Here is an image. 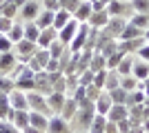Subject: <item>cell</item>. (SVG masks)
<instances>
[{
  "mask_svg": "<svg viewBox=\"0 0 149 133\" xmlns=\"http://www.w3.org/2000/svg\"><path fill=\"white\" fill-rule=\"evenodd\" d=\"M9 104H11V109H16V111H29L27 93L25 91H18V89H13L11 93H9Z\"/></svg>",
  "mask_w": 149,
  "mask_h": 133,
  "instance_id": "5b68a950",
  "label": "cell"
},
{
  "mask_svg": "<svg viewBox=\"0 0 149 133\" xmlns=\"http://www.w3.org/2000/svg\"><path fill=\"white\" fill-rule=\"evenodd\" d=\"M131 9L136 13H149V0H131Z\"/></svg>",
  "mask_w": 149,
  "mask_h": 133,
  "instance_id": "8d00e7d4",
  "label": "cell"
},
{
  "mask_svg": "<svg viewBox=\"0 0 149 133\" xmlns=\"http://www.w3.org/2000/svg\"><path fill=\"white\" fill-rule=\"evenodd\" d=\"M9 111H11L9 93H0V120H7V118H9Z\"/></svg>",
  "mask_w": 149,
  "mask_h": 133,
  "instance_id": "1f68e13d",
  "label": "cell"
},
{
  "mask_svg": "<svg viewBox=\"0 0 149 133\" xmlns=\"http://www.w3.org/2000/svg\"><path fill=\"white\" fill-rule=\"evenodd\" d=\"M127 118H129V107H127V104H113L111 111L107 113V120L116 122V124L123 122V120H127Z\"/></svg>",
  "mask_w": 149,
  "mask_h": 133,
  "instance_id": "8fae6325",
  "label": "cell"
},
{
  "mask_svg": "<svg viewBox=\"0 0 149 133\" xmlns=\"http://www.w3.org/2000/svg\"><path fill=\"white\" fill-rule=\"evenodd\" d=\"M125 56H127V53H123V51H116L113 56H109V58H107V69H116Z\"/></svg>",
  "mask_w": 149,
  "mask_h": 133,
  "instance_id": "74e56055",
  "label": "cell"
},
{
  "mask_svg": "<svg viewBox=\"0 0 149 133\" xmlns=\"http://www.w3.org/2000/svg\"><path fill=\"white\" fill-rule=\"evenodd\" d=\"M71 18H74V16H71L67 9H58V11L54 13V29H62Z\"/></svg>",
  "mask_w": 149,
  "mask_h": 133,
  "instance_id": "44dd1931",
  "label": "cell"
},
{
  "mask_svg": "<svg viewBox=\"0 0 149 133\" xmlns=\"http://www.w3.org/2000/svg\"><path fill=\"white\" fill-rule=\"evenodd\" d=\"M65 47H67V44H62L60 40H54V42H51L49 47H47V51H49V56H51V58H56V60H58V58H60L62 53L67 51Z\"/></svg>",
  "mask_w": 149,
  "mask_h": 133,
  "instance_id": "d6a6232c",
  "label": "cell"
},
{
  "mask_svg": "<svg viewBox=\"0 0 149 133\" xmlns=\"http://www.w3.org/2000/svg\"><path fill=\"white\" fill-rule=\"evenodd\" d=\"M40 49V47H38L36 42H31V40H20V42H16L13 44V53H16V58H18V62H22L25 64L27 60H29L31 56H33V53H36V51Z\"/></svg>",
  "mask_w": 149,
  "mask_h": 133,
  "instance_id": "7a4b0ae2",
  "label": "cell"
},
{
  "mask_svg": "<svg viewBox=\"0 0 149 133\" xmlns=\"http://www.w3.org/2000/svg\"><path fill=\"white\" fill-rule=\"evenodd\" d=\"M38 25V29H47V27H54V11H47V9H42V11L36 16V20H33Z\"/></svg>",
  "mask_w": 149,
  "mask_h": 133,
  "instance_id": "d6986e66",
  "label": "cell"
},
{
  "mask_svg": "<svg viewBox=\"0 0 149 133\" xmlns=\"http://www.w3.org/2000/svg\"><path fill=\"white\" fill-rule=\"evenodd\" d=\"M31 58H33V60H36V64L45 71V67H47V62H49V58H51V56H49V51H47V49H38Z\"/></svg>",
  "mask_w": 149,
  "mask_h": 133,
  "instance_id": "4dcf8cb0",
  "label": "cell"
},
{
  "mask_svg": "<svg viewBox=\"0 0 149 133\" xmlns=\"http://www.w3.org/2000/svg\"><path fill=\"white\" fill-rule=\"evenodd\" d=\"M100 93H102V89L93 87V84H89V87H87V100H89V102H96Z\"/></svg>",
  "mask_w": 149,
  "mask_h": 133,
  "instance_id": "ee69618b",
  "label": "cell"
},
{
  "mask_svg": "<svg viewBox=\"0 0 149 133\" xmlns=\"http://www.w3.org/2000/svg\"><path fill=\"white\" fill-rule=\"evenodd\" d=\"M143 36H145V40H147V42H149V29H147V31L143 33Z\"/></svg>",
  "mask_w": 149,
  "mask_h": 133,
  "instance_id": "f907efd6",
  "label": "cell"
},
{
  "mask_svg": "<svg viewBox=\"0 0 149 133\" xmlns=\"http://www.w3.org/2000/svg\"><path fill=\"white\" fill-rule=\"evenodd\" d=\"M78 29H80V22H78V20H69L67 25L62 27V29H58V40H60L62 44H67L69 47V42H71V40L76 38V33H78Z\"/></svg>",
  "mask_w": 149,
  "mask_h": 133,
  "instance_id": "3957f363",
  "label": "cell"
},
{
  "mask_svg": "<svg viewBox=\"0 0 149 133\" xmlns=\"http://www.w3.org/2000/svg\"><path fill=\"white\" fill-rule=\"evenodd\" d=\"M91 13H93L91 2H89V0H82L80 5H78V9L74 11V20H78L80 25H85V22L89 20V16H91Z\"/></svg>",
  "mask_w": 149,
  "mask_h": 133,
  "instance_id": "9a60e30c",
  "label": "cell"
},
{
  "mask_svg": "<svg viewBox=\"0 0 149 133\" xmlns=\"http://www.w3.org/2000/svg\"><path fill=\"white\" fill-rule=\"evenodd\" d=\"M2 2H5V0H0V5H2Z\"/></svg>",
  "mask_w": 149,
  "mask_h": 133,
  "instance_id": "f5cc1de1",
  "label": "cell"
},
{
  "mask_svg": "<svg viewBox=\"0 0 149 133\" xmlns=\"http://www.w3.org/2000/svg\"><path fill=\"white\" fill-rule=\"evenodd\" d=\"M13 22L16 20H11V18H5V16H0V33H9L11 31V27H13Z\"/></svg>",
  "mask_w": 149,
  "mask_h": 133,
  "instance_id": "ab89813d",
  "label": "cell"
},
{
  "mask_svg": "<svg viewBox=\"0 0 149 133\" xmlns=\"http://www.w3.org/2000/svg\"><path fill=\"white\" fill-rule=\"evenodd\" d=\"M127 5H131V2H123V0H111V2H109L105 9H107V13H109L111 18H123L125 11H127Z\"/></svg>",
  "mask_w": 149,
  "mask_h": 133,
  "instance_id": "e0dca14e",
  "label": "cell"
},
{
  "mask_svg": "<svg viewBox=\"0 0 149 133\" xmlns=\"http://www.w3.org/2000/svg\"><path fill=\"white\" fill-rule=\"evenodd\" d=\"M105 127H107V118H105V115H98V113H96L87 131H89V133H105Z\"/></svg>",
  "mask_w": 149,
  "mask_h": 133,
  "instance_id": "603a6c76",
  "label": "cell"
},
{
  "mask_svg": "<svg viewBox=\"0 0 149 133\" xmlns=\"http://www.w3.org/2000/svg\"><path fill=\"white\" fill-rule=\"evenodd\" d=\"M47 131L49 133H69V122L62 120L60 115H51L47 122Z\"/></svg>",
  "mask_w": 149,
  "mask_h": 133,
  "instance_id": "5bb4252c",
  "label": "cell"
},
{
  "mask_svg": "<svg viewBox=\"0 0 149 133\" xmlns=\"http://www.w3.org/2000/svg\"><path fill=\"white\" fill-rule=\"evenodd\" d=\"M105 78H107V69H105V71H98V73H93V87L105 89Z\"/></svg>",
  "mask_w": 149,
  "mask_h": 133,
  "instance_id": "7bdbcfd3",
  "label": "cell"
},
{
  "mask_svg": "<svg viewBox=\"0 0 149 133\" xmlns=\"http://www.w3.org/2000/svg\"><path fill=\"white\" fill-rule=\"evenodd\" d=\"M109 95H111L113 104H127V98H129V91H125L123 87H116L109 91Z\"/></svg>",
  "mask_w": 149,
  "mask_h": 133,
  "instance_id": "d4e9b609",
  "label": "cell"
},
{
  "mask_svg": "<svg viewBox=\"0 0 149 133\" xmlns=\"http://www.w3.org/2000/svg\"><path fill=\"white\" fill-rule=\"evenodd\" d=\"M89 69H91L93 73L105 71V69H107V60H105V56H100L98 51H96V53H93V58H91V62H89Z\"/></svg>",
  "mask_w": 149,
  "mask_h": 133,
  "instance_id": "cb8c5ba5",
  "label": "cell"
},
{
  "mask_svg": "<svg viewBox=\"0 0 149 133\" xmlns=\"http://www.w3.org/2000/svg\"><path fill=\"white\" fill-rule=\"evenodd\" d=\"M51 115H42V113H36V111H29V127L36 129V131L45 133L47 131V122H49Z\"/></svg>",
  "mask_w": 149,
  "mask_h": 133,
  "instance_id": "4fadbf2b",
  "label": "cell"
},
{
  "mask_svg": "<svg viewBox=\"0 0 149 133\" xmlns=\"http://www.w3.org/2000/svg\"><path fill=\"white\" fill-rule=\"evenodd\" d=\"M40 11H42V9H40V5H38V0H29V2H25V5L20 7L18 13L27 20V22H33V20H36V16H38Z\"/></svg>",
  "mask_w": 149,
  "mask_h": 133,
  "instance_id": "30bf717a",
  "label": "cell"
},
{
  "mask_svg": "<svg viewBox=\"0 0 149 133\" xmlns=\"http://www.w3.org/2000/svg\"><path fill=\"white\" fill-rule=\"evenodd\" d=\"M0 133H22V131L16 129L9 120H0Z\"/></svg>",
  "mask_w": 149,
  "mask_h": 133,
  "instance_id": "b9f144b4",
  "label": "cell"
},
{
  "mask_svg": "<svg viewBox=\"0 0 149 133\" xmlns=\"http://www.w3.org/2000/svg\"><path fill=\"white\" fill-rule=\"evenodd\" d=\"M42 9H47V11H54V13H56L58 9H62V7H60V2H58V0H42Z\"/></svg>",
  "mask_w": 149,
  "mask_h": 133,
  "instance_id": "bcb514c9",
  "label": "cell"
},
{
  "mask_svg": "<svg viewBox=\"0 0 149 133\" xmlns=\"http://www.w3.org/2000/svg\"><path fill=\"white\" fill-rule=\"evenodd\" d=\"M56 71H60V60L49 58V62H47V67H45V73H56Z\"/></svg>",
  "mask_w": 149,
  "mask_h": 133,
  "instance_id": "f6af8a7d",
  "label": "cell"
},
{
  "mask_svg": "<svg viewBox=\"0 0 149 133\" xmlns=\"http://www.w3.org/2000/svg\"><path fill=\"white\" fill-rule=\"evenodd\" d=\"M120 87V76H118V71H113V69H107V78H105V89L102 91H111V89Z\"/></svg>",
  "mask_w": 149,
  "mask_h": 133,
  "instance_id": "7402d4cb",
  "label": "cell"
},
{
  "mask_svg": "<svg viewBox=\"0 0 149 133\" xmlns=\"http://www.w3.org/2000/svg\"><path fill=\"white\" fill-rule=\"evenodd\" d=\"M82 133H89V131H82Z\"/></svg>",
  "mask_w": 149,
  "mask_h": 133,
  "instance_id": "db71d44e",
  "label": "cell"
},
{
  "mask_svg": "<svg viewBox=\"0 0 149 133\" xmlns=\"http://www.w3.org/2000/svg\"><path fill=\"white\" fill-rule=\"evenodd\" d=\"M9 2H13V5H16V7H18V9H20V7L25 5V2H29V0H9Z\"/></svg>",
  "mask_w": 149,
  "mask_h": 133,
  "instance_id": "681fc988",
  "label": "cell"
},
{
  "mask_svg": "<svg viewBox=\"0 0 149 133\" xmlns=\"http://www.w3.org/2000/svg\"><path fill=\"white\" fill-rule=\"evenodd\" d=\"M118 36H120V40H136V38H140L143 33H140V29H138V27H134L131 22H127Z\"/></svg>",
  "mask_w": 149,
  "mask_h": 133,
  "instance_id": "ffe728a7",
  "label": "cell"
},
{
  "mask_svg": "<svg viewBox=\"0 0 149 133\" xmlns=\"http://www.w3.org/2000/svg\"><path fill=\"white\" fill-rule=\"evenodd\" d=\"M145 100H147V95L140 91V89H136V91H129V98H127V107H136V104H145Z\"/></svg>",
  "mask_w": 149,
  "mask_h": 133,
  "instance_id": "83f0119b",
  "label": "cell"
},
{
  "mask_svg": "<svg viewBox=\"0 0 149 133\" xmlns=\"http://www.w3.org/2000/svg\"><path fill=\"white\" fill-rule=\"evenodd\" d=\"M7 120L11 122L16 129H20V131H25L27 127H29V111H16V109H11L9 111V118Z\"/></svg>",
  "mask_w": 149,
  "mask_h": 133,
  "instance_id": "52a82bcc",
  "label": "cell"
},
{
  "mask_svg": "<svg viewBox=\"0 0 149 133\" xmlns=\"http://www.w3.org/2000/svg\"><path fill=\"white\" fill-rule=\"evenodd\" d=\"M131 67H134V60H131L129 56H125L113 71H118V76H131Z\"/></svg>",
  "mask_w": 149,
  "mask_h": 133,
  "instance_id": "f1b7e54d",
  "label": "cell"
},
{
  "mask_svg": "<svg viewBox=\"0 0 149 133\" xmlns=\"http://www.w3.org/2000/svg\"><path fill=\"white\" fill-rule=\"evenodd\" d=\"M7 51H13V42L5 33H0V53H7Z\"/></svg>",
  "mask_w": 149,
  "mask_h": 133,
  "instance_id": "60d3db41",
  "label": "cell"
},
{
  "mask_svg": "<svg viewBox=\"0 0 149 133\" xmlns=\"http://www.w3.org/2000/svg\"><path fill=\"white\" fill-rule=\"evenodd\" d=\"M76 111H78V102H76L74 98H69V95H67V100H65V104H62V111L58 115H60L62 120H74Z\"/></svg>",
  "mask_w": 149,
  "mask_h": 133,
  "instance_id": "ac0fdd59",
  "label": "cell"
},
{
  "mask_svg": "<svg viewBox=\"0 0 149 133\" xmlns=\"http://www.w3.org/2000/svg\"><path fill=\"white\" fill-rule=\"evenodd\" d=\"M65 100H67V93H60V91H51V93H47V104H49V109H51V115H58L62 111Z\"/></svg>",
  "mask_w": 149,
  "mask_h": 133,
  "instance_id": "8992f818",
  "label": "cell"
},
{
  "mask_svg": "<svg viewBox=\"0 0 149 133\" xmlns=\"http://www.w3.org/2000/svg\"><path fill=\"white\" fill-rule=\"evenodd\" d=\"M138 58H140V60H145V62H149V42L143 44V47L138 49Z\"/></svg>",
  "mask_w": 149,
  "mask_h": 133,
  "instance_id": "7dc6e473",
  "label": "cell"
},
{
  "mask_svg": "<svg viewBox=\"0 0 149 133\" xmlns=\"http://www.w3.org/2000/svg\"><path fill=\"white\" fill-rule=\"evenodd\" d=\"M78 84H80V87H89V84H93V71L85 69L80 76H78Z\"/></svg>",
  "mask_w": 149,
  "mask_h": 133,
  "instance_id": "d590c367",
  "label": "cell"
},
{
  "mask_svg": "<svg viewBox=\"0 0 149 133\" xmlns=\"http://www.w3.org/2000/svg\"><path fill=\"white\" fill-rule=\"evenodd\" d=\"M38 36H40V29H38V25H36V22H27V25H25V40L38 42Z\"/></svg>",
  "mask_w": 149,
  "mask_h": 133,
  "instance_id": "f546056e",
  "label": "cell"
},
{
  "mask_svg": "<svg viewBox=\"0 0 149 133\" xmlns=\"http://www.w3.org/2000/svg\"><path fill=\"white\" fill-rule=\"evenodd\" d=\"M18 11H20V9L13 5V2H9V0H5V2L0 5V16H5V18H11V20H13Z\"/></svg>",
  "mask_w": 149,
  "mask_h": 133,
  "instance_id": "4316f807",
  "label": "cell"
},
{
  "mask_svg": "<svg viewBox=\"0 0 149 133\" xmlns=\"http://www.w3.org/2000/svg\"><path fill=\"white\" fill-rule=\"evenodd\" d=\"M54 40H58V29H54V27H47V29H40V36H38V47L40 49H47Z\"/></svg>",
  "mask_w": 149,
  "mask_h": 133,
  "instance_id": "7c38bea8",
  "label": "cell"
},
{
  "mask_svg": "<svg viewBox=\"0 0 149 133\" xmlns=\"http://www.w3.org/2000/svg\"><path fill=\"white\" fill-rule=\"evenodd\" d=\"M13 91V80L9 76H0V93H11Z\"/></svg>",
  "mask_w": 149,
  "mask_h": 133,
  "instance_id": "f35d334b",
  "label": "cell"
},
{
  "mask_svg": "<svg viewBox=\"0 0 149 133\" xmlns=\"http://www.w3.org/2000/svg\"><path fill=\"white\" fill-rule=\"evenodd\" d=\"M123 2H131V0H123Z\"/></svg>",
  "mask_w": 149,
  "mask_h": 133,
  "instance_id": "816d5d0a",
  "label": "cell"
},
{
  "mask_svg": "<svg viewBox=\"0 0 149 133\" xmlns=\"http://www.w3.org/2000/svg\"><path fill=\"white\" fill-rule=\"evenodd\" d=\"M131 25L138 27V29L143 31L145 27H149V13H136V16L131 18Z\"/></svg>",
  "mask_w": 149,
  "mask_h": 133,
  "instance_id": "e575fe53",
  "label": "cell"
},
{
  "mask_svg": "<svg viewBox=\"0 0 149 133\" xmlns=\"http://www.w3.org/2000/svg\"><path fill=\"white\" fill-rule=\"evenodd\" d=\"M27 102H29V111H36V113H42V115H51V109L47 104V95L38 93V91H29L27 93Z\"/></svg>",
  "mask_w": 149,
  "mask_h": 133,
  "instance_id": "6da1fadb",
  "label": "cell"
},
{
  "mask_svg": "<svg viewBox=\"0 0 149 133\" xmlns=\"http://www.w3.org/2000/svg\"><path fill=\"white\" fill-rule=\"evenodd\" d=\"M7 38L11 40L13 44H16V42H20V40L25 38V25H18V22H13V27H11V31L7 33Z\"/></svg>",
  "mask_w": 149,
  "mask_h": 133,
  "instance_id": "484cf974",
  "label": "cell"
},
{
  "mask_svg": "<svg viewBox=\"0 0 149 133\" xmlns=\"http://www.w3.org/2000/svg\"><path fill=\"white\" fill-rule=\"evenodd\" d=\"M105 133H120V131H118V124H116V122H109V120H107Z\"/></svg>",
  "mask_w": 149,
  "mask_h": 133,
  "instance_id": "c3c4849f",
  "label": "cell"
},
{
  "mask_svg": "<svg viewBox=\"0 0 149 133\" xmlns=\"http://www.w3.org/2000/svg\"><path fill=\"white\" fill-rule=\"evenodd\" d=\"M109 13H107V9H100V11H93L91 16H89L87 25L91 27V29H105L107 25H109Z\"/></svg>",
  "mask_w": 149,
  "mask_h": 133,
  "instance_id": "9c48e42d",
  "label": "cell"
},
{
  "mask_svg": "<svg viewBox=\"0 0 149 133\" xmlns=\"http://www.w3.org/2000/svg\"><path fill=\"white\" fill-rule=\"evenodd\" d=\"M138 84H140V82H138L134 76H120V87H123L125 91H136Z\"/></svg>",
  "mask_w": 149,
  "mask_h": 133,
  "instance_id": "836d02e7",
  "label": "cell"
},
{
  "mask_svg": "<svg viewBox=\"0 0 149 133\" xmlns=\"http://www.w3.org/2000/svg\"><path fill=\"white\" fill-rule=\"evenodd\" d=\"M18 64V58L13 51H7V53H0V76H11V71L16 69Z\"/></svg>",
  "mask_w": 149,
  "mask_h": 133,
  "instance_id": "277c9868",
  "label": "cell"
},
{
  "mask_svg": "<svg viewBox=\"0 0 149 133\" xmlns=\"http://www.w3.org/2000/svg\"><path fill=\"white\" fill-rule=\"evenodd\" d=\"M131 76L136 78L138 82H143L149 78V62L145 60H134V67H131Z\"/></svg>",
  "mask_w": 149,
  "mask_h": 133,
  "instance_id": "2e32d148",
  "label": "cell"
},
{
  "mask_svg": "<svg viewBox=\"0 0 149 133\" xmlns=\"http://www.w3.org/2000/svg\"><path fill=\"white\" fill-rule=\"evenodd\" d=\"M93 107H96V113L98 115H105L107 118V113H109L111 107H113V100H111V95H109V91H102V93L98 95V100L93 102Z\"/></svg>",
  "mask_w": 149,
  "mask_h": 133,
  "instance_id": "ba28073f",
  "label": "cell"
}]
</instances>
